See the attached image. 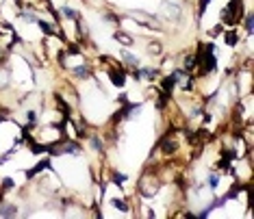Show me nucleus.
Here are the masks:
<instances>
[{
  "label": "nucleus",
  "mask_w": 254,
  "mask_h": 219,
  "mask_svg": "<svg viewBox=\"0 0 254 219\" xmlns=\"http://www.w3.org/2000/svg\"><path fill=\"white\" fill-rule=\"evenodd\" d=\"M161 189H163V178L159 174V167H154V169L146 167L139 180H137V193L146 200H152V198H157Z\"/></svg>",
  "instance_id": "obj_1"
},
{
  "label": "nucleus",
  "mask_w": 254,
  "mask_h": 219,
  "mask_svg": "<svg viewBox=\"0 0 254 219\" xmlns=\"http://www.w3.org/2000/svg\"><path fill=\"white\" fill-rule=\"evenodd\" d=\"M246 9L248 7H244V0H228V2L219 9V22H222L224 26H239Z\"/></svg>",
  "instance_id": "obj_2"
},
{
  "label": "nucleus",
  "mask_w": 254,
  "mask_h": 219,
  "mask_svg": "<svg viewBox=\"0 0 254 219\" xmlns=\"http://www.w3.org/2000/svg\"><path fill=\"white\" fill-rule=\"evenodd\" d=\"M50 169H52V156H46V158H42L40 163H35L31 169H24V176H26V180H33L43 172H50Z\"/></svg>",
  "instance_id": "obj_3"
},
{
  "label": "nucleus",
  "mask_w": 254,
  "mask_h": 219,
  "mask_svg": "<svg viewBox=\"0 0 254 219\" xmlns=\"http://www.w3.org/2000/svg\"><path fill=\"white\" fill-rule=\"evenodd\" d=\"M70 74L74 76L76 80H91L93 78V68H91V63L83 61L79 65H74V68H70Z\"/></svg>",
  "instance_id": "obj_4"
},
{
  "label": "nucleus",
  "mask_w": 254,
  "mask_h": 219,
  "mask_svg": "<svg viewBox=\"0 0 254 219\" xmlns=\"http://www.w3.org/2000/svg\"><path fill=\"white\" fill-rule=\"evenodd\" d=\"M120 63H122L126 70H132V68H139L141 59L137 57V54H132L128 48H122V50H120Z\"/></svg>",
  "instance_id": "obj_5"
},
{
  "label": "nucleus",
  "mask_w": 254,
  "mask_h": 219,
  "mask_svg": "<svg viewBox=\"0 0 254 219\" xmlns=\"http://www.w3.org/2000/svg\"><path fill=\"white\" fill-rule=\"evenodd\" d=\"M176 85H178V78L169 72V74H165L159 78V89L165 91V94H169V96H174V91H176Z\"/></svg>",
  "instance_id": "obj_6"
},
{
  "label": "nucleus",
  "mask_w": 254,
  "mask_h": 219,
  "mask_svg": "<svg viewBox=\"0 0 254 219\" xmlns=\"http://www.w3.org/2000/svg\"><path fill=\"white\" fill-rule=\"evenodd\" d=\"M222 39H224V46L237 48L239 46V31H237L235 26H228V29H224V33H222Z\"/></svg>",
  "instance_id": "obj_7"
},
{
  "label": "nucleus",
  "mask_w": 254,
  "mask_h": 219,
  "mask_svg": "<svg viewBox=\"0 0 254 219\" xmlns=\"http://www.w3.org/2000/svg\"><path fill=\"white\" fill-rule=\"evenodd\" d=\"M87 141H89V147L91 152H96V154H104V137L100 133H89V137H87Z\"/></svg>",
  "instance_id": "obj_8"
},
{
  "label": "nucleus",
  "mask_w": 254,
  "mask_h": 219,
  "mask_svg": "<svg viewBox=\"0 0 254 219\" xmlns=\"http://www.w3.org/2000/svg\"><path fill=\"white\" fill-rule=\"evenodd\" d=\"M57 11H59V18H61V20H68V22H76L79 18H83L81 11H76L74 7H70V4H61V7H59Z\"/></svg>",
  "instance_id": "obj_9"
},
{
  "label": "nucleus",
  "mask_w": 254,
  "mask_h": 219,
  "mask_svg": "<svg viewBox=\"0 0 254 219\" xmlns=\"http://www.w3.org/2000/svg\"><path fill=\"white\" fill-rule=\"evenodd\" d=\"M113 39L120 43L122 48H132V43H135V37L130 35V33H126L124 29H118L113 31Z\"/></svg>",
  "instance_id": "obj_10"
},
{
  "label": "nucleus",
  "mask_w": 254,
  "mask_h": 219,
  "mask_svg": "<svg viewBox=\"0 0 254 219\" xmlns=\"http://www.w3.org/2000/svg\"><path fill=\"white\" fill-rule=\"evenodd\" d=\"M139 76L141 83H152V80L159 78V68H152V65H139Z\"/></svg>",
  "instance_id": "obj_11"
},
{
  "label": "nucleus",
  "mask_w": 254,
  "mask_h": 219,
  "mask_svg": "<svg viewBox=\"0 0 254 219\" xmlns=\"http://www.w3.org/2000/svg\"><path fill=\"white\" fill-rule=\"evenodd\" d=\"M54 105H57L59 113L65 115V117H72V115H74V109H72V105L68 102V98H63L61 94H54Z\"/></svg>",
  "instance_id": "obj_12"
},
{
  "label": "nucleus",
  "mask_w": 254,
  "mask_h": 219,
  "mask_svg": "<svg viewBox=\"0 0 254 219\" xmlns=\"http://www.w3.org/2000/svg\"><path fill=\"white\" fill-rule=\"evenodd\" d=\"M18 18L22 22H26V24H37V20H40V15H37V11L35 9H29V7H22L18 9Z\"/></svg>",
  "instance_id": "obj_13"
},
{
  "label": "nucleus",
  "mask_w": 254,
  "mask_h": 219,
  "mask_svg": "<svg viewBox=\"0 0 254 219\" xmlns=\"http://www.w3.org/2000/svg\"><path fill=\"white\" fill-rule=\"evenodd\" d=\"M239 24H244L246 35L250 37V35H252V31H254V13H252V9H250V7L246 9V13H244V18H241Z\"/></svg>",
  "instance_id": "obj_14"
},
{
  "label": "nucleus",
  "mask_w": 254,
  "mask_h": 219,
  "mask_svg": "<svg viewBox=\"0 0 254 219\" xmlns=\"http://www.w3.org/2000/svg\"><path fill=\"white\" fill-rule=\"evenodd\" d=\"M37 26H40V31H42V35L43 37H52V35H57V24L54 22H46V20H37Z\"/></svg>",
  "instance_id": "obj_15"
},
{
  "label": "nucleus",
  "mask_w": 254,
  "mask_h": 219,
  "mask_svg": "<svg viewBox=\"0 0 254 219\" xmlns=\"http://www.w3.org/2000/svg\"><path fill=\"white\" fill-rule=\"evenodd\" d=\"M126 182H128V176H126L124 172H120V169H113V172H111V184H113V187L124 189Z\"/></svg>",
  "instance_id": "obj_16"
},
{
  "label": "nucleus",
  "mask_w": 254,
  "mask_h": 219,
  "mask_svg": "<svg viewBox=\"0 0 254 219\" xmlns=\"http://www.w3.org/2000/svg\"><path fill=\"white\" fill-rule=\"evenodd\" d=\"M102 20L109 22V24H113V26H120V22H122V15H118V11L104 9V11H102Z\"/></svg>",
  "instance_id": "obj_17"
},
{
  "label": "nucleus",
  "mask_w": 254,
  "mask_h": 219,
  "mask_svg": "<svg viewBox=\"0 0 254 219\" xmlns=\"http://www.w3.org/2000/svg\"><path fill=\"white\" fill-rule=\"evenodd\" d=\"M109 204H111L115 211H120V213H130V204L124 198H111L109 200Z\"/></svg>",
  "instance_id": "obj_18"
},
{
  "label": "nucleus",
  "mask_w": 254,
  "mask_h": 219,
  "mask_svg": "<svg viewBox=\"0 0 254 219\" xmlns=\"http://www.w3.org/2000/svg\"><path fill=\"white\" fill-rule=\"evenodd\" d=\"M24 122H26L29 128H35V126L40 124V113H37L35 109H29V111L24 113Z\"/></svg>",
  "instance_id": "obj_19"
},
{
  "label": "nucleus",
  "mask_w": 254,
  "mask_h": 219,
  "mask_svg": "<svg viewBox=\"0 0 254 219\" xmlns=\"http://www.w3.org/2000/svg\"><path fill=\"white\" fill-rule=\"evenodd\" d=\"M15 184H18V182H15V178H13V176H4L2 180H0V191H2V193L7 195L9 191H13V189H15Z\"/></svg>",
  "instance_id": "obj_20"
},
{
  "label": "nucleus",
  "mask_w": 254,
  "mask_h": 219,
  "mask_svg": "<svg viewBox=\"0 0 254 219\" xmlns=\"http://www.w3.org/2000/svg\"><path fill=\"white\" fill-rule=\"evenodd\" d=\"M146 50H148V54H150V57H161V54H163V43L157 41V39H154V41H148V48H146Z\"/></svg>",
  "instance_id": "obj_21"
},
{
  "label": "nucleus",
  "mask_w": 254,
  "mask_h": 219,
  "mask_svg": "<svg viewBox=\"0 0 254 219\" xmlns=\"http://www.w3.org/2000/svg\"><path fill=\"white\" fill-rule=\"evenodd\" d=\"M222 33H224V24H222V22H219V24H215L213 29L209 31V37H213V39H215V37H219V35H222Z\"/></svg>",
  "instance_id": "obj_22"
},
{
  "label": "nucleus",
  "mask_w": 254,
  "mask_h": 219,
  "mask_svg": "<svg viewBox=\"0 0 254 219\" xmlns=\"http://www.w3.org/2000/svg\"><path fill=\"white\" fill-rule=\"evenodd\" d=\"M2 122H11V115H9V109L0 107V124Z\"/></svg>",
  "instance_id": "obj_23"
},
{
  "label": "nucleus",
  "mask_w": 254,
  "mask_h": 219,
  "mask_svg": "<svg viewBox=\"0 0 254 219\" xmlns=\"http://www.w3.org/2000/svg\"><path fill=\"white\" fill-rule=\"evenodd\" d=\"M128 100H130V98H128V94H126V91H120V94H118V105H126Z\"/></svg>",
  "instance_id": "obj_24"
}]
</instances>
